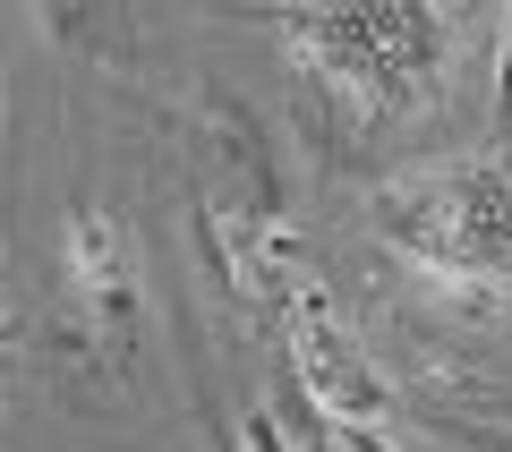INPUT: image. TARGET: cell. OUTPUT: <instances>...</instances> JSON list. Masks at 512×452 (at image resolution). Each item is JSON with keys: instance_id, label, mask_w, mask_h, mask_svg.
Returning <instances> with one entry per match:
<instances>
[{"instance_id": "3957f363", "label": "cell", "mask_w": 512, "mask_h": 452, "mask_svg": "<svg viewBox=\"0 0 512 452\" xmlns=\"http://www.w3.org/2000/svg\"><path fill=\"white\" fill-rule=\"evenodd\" d=\"M291 359H299V384L316 393V410L342 418V427H376L393 410V384L376 376V359L359 350V333L342 325L325 290H291Z\"/></svg>"}, {"instance_id": "7a4b0ae2", "label": "cell", "mask_w": 512, "mask_h": 452, "mask_svg": "<svg viewBox=\"0 0 512 452\" xmlns=\"http://www.w3.org/2000/svg\"><path fill=\"white\" fill-rule=\"evenodd\" d=\"M299 69L342 86L359 111H419L453 60V18L419 0H359V9H299L282 18Z\"/></svg>"}, {"instance_id": "6da1fadb", "label": "cell", "mask_w": 512, "mask_h": 452, "mask_svg": "<svg viewBox=\"0 0 512 452\" xmlns=\"http://www.w3.org/2000/svg\"><path fill=\"white\" fill-rule=\"evenodd\" d=\"M367 231L427 273L512 290V163L461 154V163L393 171L367 188Z\"/></svg>"}, {"instance_id": "277c9868", "label": "cell", "mask_w": 512, "mask_h": 452, "mask_svg": "<svg viewBox=\"0 0 512 452\" xmlns=\"http://www.w3.org/2000/svg\"><path fill=\"white\" fill-rule=\"evenodd\" d=\"M359 452H376V444H359Z\"/></svg>"}]
</instances>
